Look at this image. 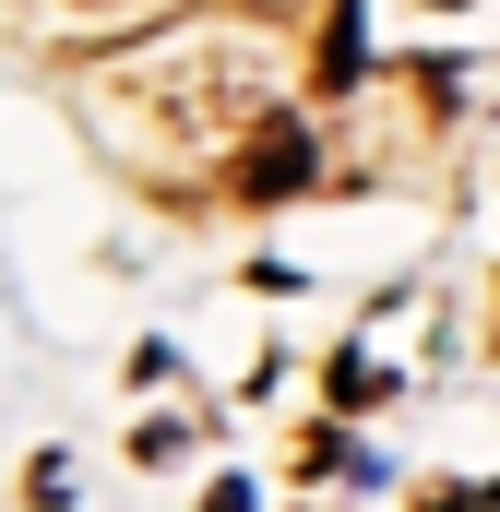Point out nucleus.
I'll use <instances>...</instances> for the list:
<instances>
[{
    "label": "nucleus",
    "instance_id": "20e7f679",
    "mask_svg": "<svg viewBox=\"0 0 500 512\" xmlns=\"http://www.w3.org/2000/svg\"><path fill=\"white\" fill-rule=\"evenodd\" d=\"M60 12H143V0H60Z\"/></svg>",
    "mask_w": 500,
    "mask_h": 512
},
{
    "label": "nucleus",
    "instance_id": "f03ea898",
    "mask_svg": "<svg viewBox=\"0 0 500 512\" xmlns=\"http://www.w3.org/2000/svg\"><path fill=\"white\" fill-rule=\"evenodd\" d=\"M346 72H358V0L322 12V84H346Z\"/></svg>",
    "mask_w": 500,
    "mask_h": 512
},
{
    "label": "nucleus",
    "instance_id": "f257e3e1",
    "mask_svg": "<svg viewBox=\"0 0 500 512\" xmlns=\"http://www.w3.org/2000/svg\"><path fill=\"white\" fill-rule=\"evenodd\" d=\"M227 179H239V203H298V191H310V120H298V108H262V120L239 131V167H227Z\"/></svg>",
    "mask_w": 500,
    "mask_h": 512
},
{
    "label": "nucleus",
    "instance_id": "7ed1b4c3",
    "mask_svg": "<svg viewBox=\"0 0 500 512\" xmlns=\"http://www.w3.org/2000/svg\"><path fill=\"white\" fill-rule=\"evenodd\" d=\"M203 512H250V477H215V489H203Z\"/></svg>",
    "mask_w": 500,
    "mask_h": 512
}]
</instances>
